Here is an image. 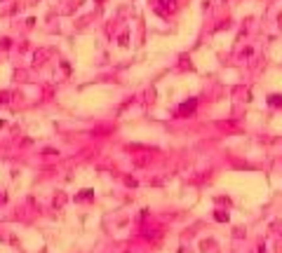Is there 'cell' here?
<instances>
[{
  "label": "cell",
  "mask_w": 282,
  "mask_h": 253,
  "mask_svg": "<svg viewBox=\"0 0 282 253\" xmlns=\"http://www.w3.org/2000/svg\"><path fill=\"white\" fill-rule=\"evenodd\" d=\"M195 98H191V101H186V103H181L179 106V115H193L195 113Z\"/></svg>",
  "instance_id": "cell-1"
},
{
  "label": "cell",
  "mask_w": 282,
  "mask_h": 253,
  "mask_svg": "<svg viewBox=\"0 0 282 253\" xmlns=\"http://www.w3.org/2000/svg\"><path fill=\"white\" fill-rule=\"evenodd\" d=\"M268 103L273 108H282V96L280 94H273V96H268Z\"/></svg>",
  "instance_id": "cell-2"
},
{
  "label": "cell",
  "mask_w": 282,
  "mask_h": 253,
  "mask_svg": "<svg viewBox=\"0 0 282 253\" xmlns=\"http://www.w3.org/2000/svg\"><path fill=\"white\" fill-rule=\"evenodd\" d=\"M214 218H216L219 223H228V211H216Z\"/></svg>",
  "instance_id": "cell-3"
},
{
  "label": "cell",
  "mask_w": 282,
  "mask_h": 253,
  "mask_svg": "<svg viewBox=\"0 0 282 253\" xmlns=\"http://www.w3.org/2000/svg\"><path fill=\"white\" fill-rule=\"evenodd\" d=\"M90 197H94V192H92V190H82L80 195L75 197V202H82V199H90Z\"/></svg>",
  "instance_id": "cell-4"
}]
</instances>
